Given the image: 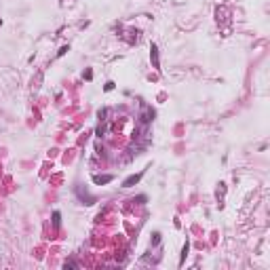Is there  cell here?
I'll list each match as a JSON object with an SVG mask.
<instances>
[{
    "instance_id": "obj_1",
    "label": "cell",
    "mask_w": 270,
    "mask_h": 270,
    "mask_svg": "<svg viewBox=\"0 0 270 270\" xmlns=\"http://www.w3.org/2000/svg\"><path fill=\"white\" fill-rule=\"evenodd\" d=\"M154 120V108L148 103H141V112H139V123L141 125H150Z\"/></svg>"
},
{
    "instance_id": "obj_2",
    "label": "cell",
    "mask_w": 270,
    "mask_h": 270,
    "mask_svg": "<svg viewBox=\"0 0 270 270\" xmlns=\"http://www.w3.org/2000/svg\"><path fill=\"white\" fill-rule=\"evenodd\" d=\"M150 61H152V68L154 70H160V59H158V46L150 45Z\"/></svg>"
},
{
    "instance_id": "obj_3",
    "label": "cell",
    "mask_w": 270,
    "mask_h": 270,
    "mask_svg": "<svg viewBox=\"0 0 270 270\" xmlns=\"http://www.w3.org/2000/svg\"><path fill=\"white\" fill-rule=\"evenodd\" d=\"M76 194L80 201H85V205H93L95 203V196H91L87 190H83V186H76Z\"/></svg>"
},
{
    "instance_id": "obj_4",
    "label": "cell",
    "mask_w": 270,
    "mask_h": 270,
    "mask_svg": "<svg viewBox=\"0 0 270 270\" xmlns=\"http://www.w3.org/2000/svg\"><path fill=\"white\" fill-rule=\"evenodd\" d=\"M141 177H143V171H141V173H135V175H129L127 180L123 181V188H131V186H135Z\"/></svg>"
},
{
    "instance_id": "obj_5",
    "label": "cell",
    "mask_w": 270,
    "mask_h": 270,
    "mask_svg": "<svg viewBox=\"0 0 270 270\" xmlns=\"http://www.w3.org/2000/svg\"><path fill=\"white\" fill-rule=\"evenodd\" d=\"M114 180V175H93V181L97 184V186H103V184H110V181Z\"/></svg>"
},
{
    "instance_id": "obj_6",
    "label": "cell",
    "mask_w": 270,
    "mask_h": 270,
    "mask_svg": "<svg viewBox=\"0 0 270 270\" xmlns=\"http://www.w3.org/2000/svg\"><path fill=\"white\" fill-rule=\"evenodd\" d=\"M188 251H190V243H188V241H186V243H184V249H181V258H180V266H181V264H184V262H186V255H188Z\"/></svg>"
},
{
    "instance_id": "obj_7",
    "label": "cell",
    "mask_w": 270,
    "mask_h": 270,
    "mask_svg": "<svg viewBox=\"0 0 270 270\" xmlns=\"http://www.w3.org/2000/svg\"><path fill=\"white\" fill-rule=\"evenodd\" d=\"M53 226H55V228H59V226H61V213H59V211H55V213H53Z\"/></svg>"
},
{
    "instance_id": "obj_8",
    "label": "cell",
    "mask_w": 270,
    "mask_h": 270,
    "mask_svg": "<svg viewBox=\"0 0 270 270\" xmlns=\"http://www.w3.org/2000/svg\"><path fill=\"white\" fill-rule=\"evenodd\" d=\"M68 51H70V46H68V45H66V46H61V49H59V53H57V57H63V55H66Z\"/></svg>"
},
{
    "instance_id": "obj_9",
    "label": "cell",
    "mask_w": 270,
    "mask_h": 270,
    "mask_svg": "<svg viewBox=\"0 0 270 270\" xmlns=\"http://www.w3.org/2000/svg\"><path fill=\"white\" fill-rule=\"evenodd\" d=\"M152 243H154V245H158V243H160V232H154V238H152Z\"/></svg>"
},
{
    "instance_id": "obj_10",
    "label": "cell",
    "mask_w": 270,
    "mask_h": 270,
    "mask_svg": "<svg viewBox=\"0 0 270 270\" xmlns=\"http://www.w3.org/2000/svg\"><path fill=\"white\" fill-rule=\"evenodd\" d=\"M114 89V83H112V80H108V83H106V87H103V91H112Z\"/></svg>"
},
{
    "instance_id": "obj_11",
    "label": "cell",
    "mask_w": 270,
    "mask_h": 270,
    "mask_svg": "<svg viewBox=\"0 0 270 270\" xmlns=\"http://www.w3.org/2000/svg\"><path fill=\"white\" fill-rule=\"evenodd\" d=\"M85 78H87V80H91V78H93V70H87V72H85Z\"/></svg>"
},
{
    "instance_id": "obj_12",
    "label": "cell",
    "mask_w": 270,
    "mask_h": 270,
    "mask_svg": "<svg viewBox=\"0 0 270 270\" xmlns=\"http://www.w3.org/2000/svg\"><path fill=\"white\" fill-rule=\"evenodd\" d=\"M0 25H2V17H0Z\"/></svg>"
}]
</instances>
